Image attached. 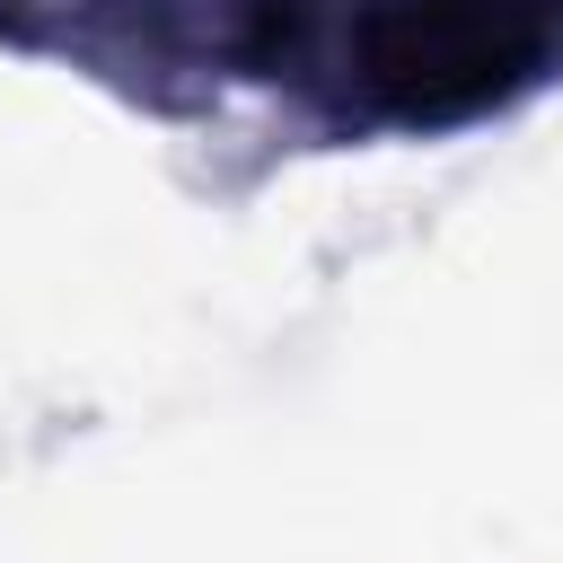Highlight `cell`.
Here are the masks:
<instances>
[{
	"label": "cell",
	"instance_id": "1",
	"mask_svg": "<svg viewBox=\"0 0 563 563\" xmlns=\"http://www.w3.org/2000/svg\"><path fill=\"white\" fill-rule=\"evenodd\" d=\"M545 26H554V0H431L405 35L378 44V79L405 106H457L510 79V62L545 44Z\"/></svg>",
	"mask_w": 563,
	"mask_h": 563
}]
</instances>
